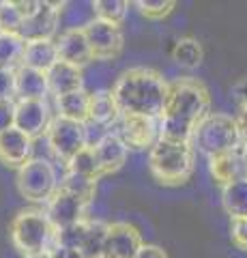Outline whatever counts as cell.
I'll list each match as a JSON object with an SVG mask.
<instances>
[{
	"label": "cell",
	"mask_w": 247,
	"mask_h": 258,
	"mask_svg": "<svg viewBox=\"0 0 247 258\" xmlns=\"http://www.w3.org/2000/svg\"><path fill=\"white\" fill-rule=\"evenodd\" d=\"M230 97L238 103V108H245L247 106V78L238 80V82L230 88Z\"/></svg>",
	"instance_id": "d590c367"
},
{
	"label": "cell",
	"mask_w": 247,
	"mask_h": 258,
	"mask_svg": "<svg viewBox=\"0 0 247 258\" xmlns=\"http://www.w3.org/2000/svg\"><path fill=\"white\" fill-rule=\"evenodd\" d=\"M86 41L91 45L93 58L97 60H110L116 58L123 50V32L118 24H110L95 18L89 26L84 28Z\"/></svg>",
	"instance_id": "9c48e42d"
},
{
	"label": "cell",
	"mask_w": 247,
	"mask_h": 258,
	"mask_svg": "<svg viewBox=\"0 0 247 258\" xmlns=\"http://www.w3.org/2000/svg\"><path fill=\"white\" fill-rule=\"evenodd\" d=\"M89 226H91V222H77L73 226L62 228V230H56V245L79 249V252H82L86 235H89Z\"/></svg>",
	"instance_id": "f546056e"
},
{
	"label": "cell",
	"mask_w": 247,
	"mask_h": 258,
	"mask_svg": "<svg viewBox=\"0 0 247 258\" xmlns=\"http://www.w3.org/2000/svg\"><path fill=\"white\" fill-rule=\"evenodd\" d=\"M93 11L97 20L121 26V22L127 18V11H129V3H125V0H95Z\"/></svg>",
	"instance_id": "f1b7e54d"
},
{
	"label": "cell",
	"mask_w": 247,
	"mask_h": 258,
	"mask_svg": "<svg viewBox=\"0 0 247 258\" xmlns=\"http://www.w3.org/2000/svg\"><path fill=\"white\" fill-rule=\"evenodd\" d=\"M47 144L52 153L62 161L73 159L84 147H89V136H86V123L54 116L47 127Z\"/></svg>",
	"instance_id": "52a82bcc"
},
{
	"label": "cell",
	"mask_w": 247,
	"mask_h": 258,
	"mask_svg": "<svg viewBox=\"0 0 247 258\" xmlns=\"http://www.w3.org/2000/svg\"><path fill=\"white\" fill-rule=\"evenodd\" d=\"M56 62H58V47H56V41H54V39L30 41V43H26V47H24L22 67H30V69L47 74Z\"/></svg>",
	"instance_id": "d6986e66"
},
{
	"label": "cell",
	"mask_w": 247,
	"mask_h": 258,
	"mask_svg": "<svg viewBox=\"0 0 247 258\" xmlns=\"http://www.w3.org/2000/svg\"><path fill=\"white\" fill-rule=\"evenodd\" d=\"M56 47H58V60L75 64L79 69L84 64H89L91 60H95L84 30H65L56 39Z\"/></svg>",
	"instance_id": "9a60e30c"
},
{
	"label": "cell",
	"mask_w": 247,
	"mask_h": 258,
	"mask_svg": "<svg viewBox=\"0 0 247 258\" xmlns=\"http://www.w3.org/2000/svg\"><path fill=\"white\" fill-rule=\"evenodd\" d=\"M95 153H97L101 172L108 174V172H116L118 168L125 164L127 155H129V149H127V144L118 138L116 134L108 132L97 144H95Z\"/></svg>",
	"instance_id": "e0dca14e"
},
{
	"label": "cell",
	"mask_w": 247,
	"mask_h": 258,
	"mask_svg": "<svg viewBox=\"0 0 247 258\" xmlns=\"http://www.w3.org/2000/svg\"><path fill=\"white\" fill-rule=\"evenodd\" d=\"M86 205L84 200H79L73 194H69L65 189H56V194L47 200V220L52 222V226L56 230H62L67 226H73L77 222H84V213H86Z\"/></svg>",
	"instance_id": "8fae6325"
},
{
	"label": "cell",
	"mask_w": 247,
	"mask_h": 258,
	"mask_svg": "<svg viewBox=\"0 0 247 258\" xmlns=\"http://www.w3.org/2000/svg\"><path fill=\"white\" fill-rule=\"evenodd\" d=\"M209 170H211V176L215 179V183H219V185H228V183L247 176L245 166H243V157H241V149L234 153H226V155L209 157Z\"/></svg>",
	"instance_id": "44dd1931"
},
{
	"label": "cell",
	"mask_w": 247,
	"mask_h": 258,
	"mask_svg": "<svg viewBox=\"0 0 247 258\" xmlns=\"http://www.w3.org/2000/svg\"><path fill=\"white\" fill-rule=\"evenodd\" d=\"M22 13L15 3H0V32L7 35H18V30L22 26Z\"/></svg>",
	"instance_id": "4dcf8cb0"
},
{
	"label": "cell",
	"mask_w": 247,
	"mask_h": 258,
	"mask_svg": "<svg viewBox=\"0 0 247 258\" xmlns=\"http://www.w3.org/2000/svg\"><path fill=\"white\" fill-rule=\"evenodd\" d=\"M58 187L73 194V196H77L79 200H84V203L89 205L95 198V191H97V181L89 179V176H82V174H75V172H67L62 176Z\"/></svg>",
	"instance_id": "4316f807"
},
{
	"label": "cell",
	"mask_w": 247,
	"mask_h": 258,
	"mask_svg": "<svg viewBox=\"0 0 247 258\" xmlns=\"http://www.w3.org/2000/svg\"><path fill=\"white\" fill-rule=\"evenodd\" d=\"M168 82L148 67L129 69L116 80L112 95L121 114H135L159 120L168 99Z\"/></svg>",
	"instance_id": "7a4b0ae2"
},
{
	"label": "cell",
	"mask_w": 247,
	"mask_h": 258,
	"mask_svg": "<svg viewBox=\"0 0 247 258\" xmlns=\"http://www.w3.org/2000/svg\"><path fill=\"white\" fill-rule=\"evenodd\" d=\"M67 168H69V172L89 176V179H95V181L103 174L99 159H97V153H95V147H84L73 159L67 161Z\"/></svg>",
	"instance_id": "d4e9b609"
},
{
	"label": "cell",
	"mask_w": 247,
	"mask_h": 258,
	"mask_svg": "<svg viewBox=\"0 0 247 258\" xmlns=\"http://www.w3.org/2000/svg\"><path fill=\"white\" fill-rule=\"evenodd\" d=\"M52 118L50 108L45 101H33V99H18L15 101V129H20L28 138H39L47 134Z\"/></svg>",
	"instance_id": "4fadbf2b"
},
{
	"label": "cell",
	"mask_w": 247,
	"mask_h": 258,
	"mask_svg": "<svg viewBox=\"0 0 247 258\" xmlns=\"http://www.w3.org/2000/svg\"><path fill=\"white\" fill-rule=\"evenodd\" d=\"M15 97V69L0 67V101H13Z\"/></svg>",
	"instance_id": "d6a6232c"
},
{
	"label": "cell",
	"mask_w": 247,
	"mask_h": 258,
	"mask_svg": "<svg viewBox=\"0 0 247 258\" xmlns=\"http://www.w3.org/2000/svg\"><path fill=\"white\" fill-rule=\"evenodd\" d=\"M24 258H52V252H41V254H30V256H24Z\"/></svg>",
	"instance_id": "60d3db41"
},
{
	"label": "cell",
	"mask_w": 247,
	"mask_h": 258,
	"mask_svg": "<svg viewBox=\"0 0 247 258\" xmlns=\"http://www.w3.org/2000/svg\"><path fill=\"white\" fill-rule=\"evenodd\" d=\"M58 26H60V5L41 3V7H39V11L35 15H30V18L22 22L18 37L26 43L45 41V39L54 37Z\"/></svg>",
	"instance_id": "30bf717a"
},
{
	"label": "cell",
	"mask_w": 247,
	"mask_h": 258,
	"mask_svg": "<svg viewBox=\"0 0 247 258\" xmlns=\"http://www.w3.org/2000/svg\"><path fill=\"white\" fill-rule=\"evenodd\" d=\"M52 252V258H84V254L79 249H71V247H62V245H56L50 249Z\"/></svg>",
	"instance_id": "8d00e7d4"
},
{
	"label": "cell",
	"mask_w": 247,
	"mask_h": 258,
	"mask_svg": "<svg viewBox=\"0 0 247 258\" xmlns=\"http://www.w3.org/2000/svg\"><path fill=\"white\" fill-rule=\"evenodd\" d=\"M11 241L24 256L50 252L56 243V228L43 211H20L11 222Z\"/></svg>",
	"instance_id": "5b68a950"
},
{
	"label": "cell",
	"mask_w": 247,
	"mask_h": 258,
	"mask_svg": "<svg viewBox=\"0 0 247 258\" xmlns=\"http://www.w3.org/2000/svg\"><path fill=\"white\" fill-rule=\"evenodd\" d=\"M211 95L198 78H177L168 86L163 114L159 118L161 138L191 142L198 125L211 114Z\"/></svg>",
	"instance_id": "6da1fadb"
},
{
	"label": "cell",
	"mask_w": 247,
	"mask_h": 258,
	"mask_svg": "<svg viewBox=\"0 0 247 258\" xmlns=\"http://www.w3.org/2000/svg\"><path fill=\"white\" fill-rule=\"evenodd\" d=\"M121 118V110L116 106V99L112 91H95L91 93V112H89V123H95L99 127L110 129L112 125L118 123Z\"/></svg>",
	"instance_id": "ffe728a7"
},
{
	"label": "cell",
	"mask_w": 247,
	"mask_h": 258,
	"mask_svg": "<svg viewBox=\"0 0 247 258\" xmlns=\"http://www.w3.org/2000/svg\"><path fill=\"white\" fill-rule=\"evenodd\" d=\"M241 157H243V166L247 172V142H243V147H241Z\"/></svg>",
	"instance_id": "ab89813d"
},
{
	"label": "cell",
	"mask_w": 247,
	"mask_h": 258,
	"mask_svg": "<svg viewBox=\"0 0 247 258\" xmlns=\"http://www.w3.org/2000/svg\"><path fill=\"white\" fill-rule=\"evenodd\" d=\"M47 93H50V88H47V76L43 71L22 67V64L15 69V95L20 99L45 101Z\"/></svg>",
	"instance_id": "ac0fdd59"
},
{
	"label": "cell",
	"mask_w": 247,
	"mask_h": 258,
	"mask_svg": "<svg viewBox=\"0 0 247 258\" xmlns=\"http://www.w3.org/2000/svg\"><path fill=\"white\" fill-rule=\"evenodd\" d=\"M116 125H118L116 136L127 144V149H133V151H142L146 147L153 149V144L161 138V134H159V120L155 118L121 114Z\"/></svg>",
	"instance_id": "ba28073f"
},
{
	"label": "cell",
	"mask_w": 247,
	"mask_h": 258,
	"mask_svg": "<svg viewBox=\"0 0 247 258\" xmlns=\"http://www.w3.org/2000/svg\"><path fill=\"white\" fill-rule=\"evenodd\" d=\"M15 127V101H0V134Z\"/></svg>",
	"instance_id": "e575fe53"
},
{
	"label": "cell",
	"mask_w": 247,
	"mask_h": 258,
	"mask_svg": "<svg viewBox=\"0 0 247 258\" xmlns=\"http://www.w3.org/2000/svg\"><path fill=\"white\" fill-rule=\"evenodd\" d=\"M18 187L22 196L30 203H47L58 189L56 170L47 159L35 157L20 168Z\"/></svg>",
	"instance_id": "8992f818"
},
{
	"label": "cell",
	"mask_w": 247,
	"mask_h": 258,
	"mask_svg": "<svg viewBox=\"0 0 247 258\" xmlns=\"http://www.w3.org/2000/svg\"><path fill=\"white\" fill-rule=\"evenodd\" d=\"M234 118H236V125H238V132H241L243 142H247V106L238 110V114Z\"/></svg>",
	"instance_id": "f35d334b"
},
{
	"label": "cell",
	"mask_w": 247,
	"mask_h": 258,
	"mask_svg": "<svg viewBox=\"0 0 247 258\" xmlns=\"http://www.w3.org/2000/svg\"><path fill=\"white\" fill-rule=\"evenodd\" d=\"M45 76H47V88H50V93L56 95V97L82 91L84 88V74L79 67H75V64L58 60Z\"/></svg>",
	"instance_id": "2e32d148"
},
{
	"label": "cell",
	"mask_w": 247,
	"mask_h": 258,
	"mask_svg": "<svg viewBox=\"0 0 247 258\" xmlns=\"http://www.w3.org/2000/svg\"><path fill=\"white\" fill-rule=\"evenodd\" d=\"M172 60L185 69H194L202 62V45L194 37H183L172 47Z\"/></svg>",
	"instance_id": "cb8c5ba5"
},
{
	"label": "cell",
	"mask_w": 247,
	"mask_h": 258,
	"mask_svg": "<svg viewBox=\"0 0 247 258\" xmlns=\"http://www.w3.org/2000/svg\"><path fill=\"white\" fill-rule=\"evenodd\" d=\"M221 205H224V211L232 217V220H236V217H247V176L224 185Z\"/></svg>",
	"instance_id": "603a6c76"
},
{
	"label": "cell",
	"mask_w": 247,
	"mask_h": 258,
	"mask_svg": "<svg viewBox=\"0 0 247 258\" xmlns=\"http://www.w3.org/2000/svg\"><path fill=\"white\" fill-rule=\"evenodd\" d=\"M148 168L163 185H181L194 172V147L191 142L159 138L148 153Z\"/></svg>",
	"instance_id": "3957f363"
},
{
	"label": "cell",
	"mask_w": 247,
	"mask_h": 258,
	"mask_svg": "<svg viewBox=\"0 0 247 258\" xmlns=\"http://www.w3.org/2000/svg\"><path fill=\"white\" fill-rule=\"evenodd\" d=\"M56 110H58V116H62V118L75 120V123H89L91 93L82 88V91L56 97Z\"/></svg>",
	"instance_id": "7402d4cb"
},
{
	"label": "cell",
	"mask_w": 247,
	"mask_h": 258,
	"mask_svg": "<svg viewBox=\"0 0 247 258\" xmlns=\"http://www.w3.org/2000/svg\"><path fill=\"white\" fill-rule=\"evenodd\" d=\"M24 47H26V41H22L18 35L0 32V67L18 69L22 64Z\"/></svg>",
	"instance_id": "484cf974"
},
{
	"label": "cell",
	"mask_w": 247,
	"mask_h": 258,
	"mask_svg": "<svg viewBox=\"0 0 247 258\" xmlns=\"http://www.w3.org/2000/svg\"><path fill=\"white\" fill-rule=\"evenodd\" d=\"M135 7H138V11L148 20H163L166 15L172 13L177 3H174V0H138Z\"/></svg>",
	"instance_id": "1f68e13d"
},
{
	"label": "cell",
	"mask_w": 247,
	"mask_h": 258,
	"mask_svg": "<svg viewBox=\"0 0 247 258\" xmlns=\"http://www.w3.org/2000/svg\"><path fill=\"white\" fill-rule=\"evenodd\" d=\"M230 237H232V241L241 249H247V217L232 220V224H230Z\"/></svg>",
	"instance_id": "836d02e7"
},
{
	"label": "cell",
	"mask_w": 247,
	"mask_h": 258,
	"mask_svg": "<svg viewBox=\"0 0 247 258\" xmlns=\"http://www.w3.org/2000/svg\"><path fill=\"white\" fill-rule=\"evenodd\" d=\"M135 258H168V254L157 245H142V249L138 252Z\"/></svg>",
	"instance_id": "74e56055"
},
{
	"label": "cell",
	"mask_w": 247,
	"mask_h": 258,
	"mask_svg": "<svg viewBox=\"0 0 247 258\" xmlns=\"http://www.w3.org/2000/svg\"><path fill=\"white\" fill-rule=\"evenodd\" d=\"M194 142L206 157H217L241 149L243 138L236 118L224 112H211L194 134Z\"/></svg>",
	"instance_id": "277c9868"
},
{
	"label": "cell",
	"mask_w": 247,
	"mask_h": 258,
	"mask_svg": "<svg viewBox=\"0 0 247 258\" xmlns=\"http://www.w3.org/2000/svg\"><path fill=\"white\" fill-rule=\"evenodd\" d=\"M33 153V138H28L20 129H7L0 134V161L11 168H22L30 161Z\"/></svg>",
	"instance_id": "5bb4252c"
},
{
	"label": "cell",
	"mask_w": 247,
	"mask_h": 258,
	"mask_svg": "<svg viewBox=\"0 0 247 258\" xmlns=\"http://www.w3.org/2000/svg\"><path fill=\"white\" fill-rule=\"evenodd\" d=\"M142 237L135 226L127 222L108 224V239L103 258H135L142 249Z\"/></svg>",
	"instance_id": "7c38bea8"
},
{
	"label": "cell",
	"mask_w": 247,
	"mask_h": 258,
	"mask_svg": "<svg viewBox=\"0 0 247 258\" xmlns=\"http://www.w3.org/2000/svg\"><path fill=\"white\" fill-rule=\"evenodd\" d=\"M106 239H108V224L103 222H91L89 235L82 245L84 258H103V249H106Z\"/></svg>",
	"instance_id": "83f0119b"
}]
</instances>
